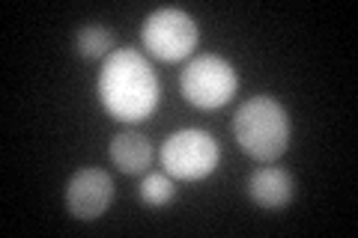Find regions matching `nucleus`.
Returning <instances> with one entry per match:
<instances>
[{
    "instance_id": "obj_1",
    "label": "nucleus",
    "mask_w": 358,
    "mask_h": 238,
    "mask_svg": "<svg viewBox=\"0 0 358 238\" xmlns=\"http://www.w3.org/2000/svg\"><path fill=\"white\" fill-rule=\"evenodd\" d=\"M99 98L120 122H141L159 105V77L138 51L120 48L99 72Z\"/></svg>"
},
{
    "instance_id": "obj_2",
    "label": "nucleus",
    "mask_w": 358,
    "mask_h": 238,
    "mask_svg": "<svg viewBox=\"0 0 358 238\" xmlns=\"http://www.w3.org/2000/svg\"><path fill=\"white\" fill-rule=\"evenodd\" d=\"M233 134L245 155L260 164H272L289 146V117L278 98L251 96L233 117Z\"/></svg>"
},
{
    "instance_id": "obj_3",
    "label": "nucleus",
    "mask_w": 358,
    "mask_h": 238,
    "mask_svg": "<svg viewBox=\"0 0 358 238\" xmlns=\"http://www.w3.org/2000/svg\"><path fill=\"white\" fill-rule=\"evenodd\" d=\"M239 87L236 69L218 54H200L179 75V89L188 105L200 110H215L227 105Z\"/></svg>"
},
{
    "instance_id": "obj_4",
    "label": "nucleus",
    "mask_w": 358,
    "mask_h": 238,
    "mask_svg": "<svg viewBox=\"0 0 358 238\" xmlns=\"http://www.w3.org/2000/svg\"><path fill=\"white\" fill-rule=\"evenodd\" d=\"M218 158L221 152L215 137L200 128L176 131L162 146V167L167 170V176L182 179V182H197V179L212 176Z\"/></svg>"
},
{
    "instance_id": "obj_5",
    "label": "nucleus",
    "mask_w": 358,
    "mask_h": 238,
    "mask_svg": "<svg viewBox=\"0 0 358 238\" xmlns=\"http://www.w3.org/2000/svg\"><path fill=\"white\" fill-rule=\"evenodd\" d=\"M197 39H200V30L194 24V18L176 6L155 9L147 18V24H143V45L164 63H176L192 57L197 48Z\"/></svg>"
},
{
    "instance_id": "obj_6",
    "label": "nucleus",
    "mask_w": 358,
    "mask_h": 238,
    "mask_svg": "<svg viewBox=\"0 0 358 238\" xmlns=\"http://www.w3.org/2000/svg\"><path fill=\"white\" fill-rule=\"evenodd\" d=\"M114 202V182L105 170L84 167L66 185V209L78 221H96Z\"/></svg>"
},
{
    "instance_id": "obj_7",
    "label": "nucleus",
    "mask_w": 358,
    "mask_h": 238,
    "mask_svg": "<svg viewBox=\"0 0 358 238\" xmlns=\"http://www.w3.org/2000/svg\"><path fill=\"white\" fill-rule=\"evenodd\" d=\"M248 194L263 209H284L293 200V176L281 167H263L248 179Z\"/></svg>"
},
{
    "instance_id": "obj_8",
    "label": "nucleus",
    "mask_w": 358,
    "mask_h": 238,
    "mask_svg": "<svg viewBox=\"0 0 358 238\" xmlns=\"http://www.w3.org/2000/svg\"><path fill=\"white\" fill-rule=\"evenodd\" d=\"M110 161L122 173H143L152 164V143L138 131H120L110 140Z\"/></svg>"
},
{
    "instance_id": "obj_9",
    "label": "nucleus",
    "mask_w": 358,
    "mask_h": 238,
    "mask_svg": "<svg viewBox=\"0 0 358 238\" xmlns=\"http://www.w3.org/2000/svg\"><path fill=\"white\" fill-rule=\"evenodd\" d=\"M114 33L99 27V24H87L81 33H78V51L90 60H96V57H110L114 51Z\"/></svg>"
},
{
    "instance_id": "obj_10",
    "label": "nucleus",
    "mask_w": 358,
    "mask_h": 238,
    "mask_svg": "<svg viewBox=\"0 0 358 238\" xmlns=\"http://www.w3.org/2000/svg\"><path fill=\"white\" fill-rule=\"evenodd\" d=\"M176 194V185H173V176H164V173H150L147 179L141 182V200L147 206L159 209V206H167Z\"/></svg>"
}]
</instances>
